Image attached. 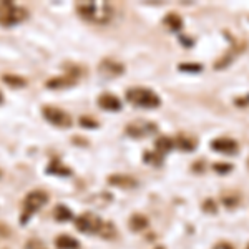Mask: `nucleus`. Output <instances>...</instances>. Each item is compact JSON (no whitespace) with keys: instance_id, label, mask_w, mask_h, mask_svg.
I'll return each mask as SVG.
<instances>
[{"instance_id":"obj_29","label":"nucleus","mask_w":249,"mask_h":249,"mask_svg":"<svg viewBox=\"0 0 249 249\" xmlns=\"http://www.w3.org/2000/svg\"><path fill=\"white\" fill-rule=\"evenodd\" d=\"M179 42H181V45H184V47H191L193 45L191 40L186 38V37H179Z\"/></svg>"},{"instance_id":"obj_7","label":"nucleus","mask_w":249,"mask_h":249,"mask_svg":"<svg viewBox=\"0 0 249 249\" xmlns=\"http://www.w3.org/2000/svg\"><path fill=\"white\" fill-rule=\"evenodd\" d=\"M211 148L214 151H218L221 155H228V156H232V155H238L239 151V144L231 138H226V136H221V138H216L211 142Z\"/></svg>"},{"instance_id":"obj_27","label":"nucleus","mask_w":249,"mask_h":249,"mask_svg":"<svg viewBox=\"0 0 249 249\" xmlns=\"http://www.w3.org/2000/svg\"><path fill=\"white\" fill-rule=\"evenodd\" d=\"M80 124H82L83 128H96L98 126V123H96L93 118H88V116H82V118H80Z\"/></svg>"},{"instance_id":"obj_8","label":"nucleus","mask_w":249,"mask_h":249,"mask_svg":"<svg viewBox=\"0 0 249 249\" xmlns=\"http://www.w3.org/2000/svg\"><path fill=\"white\" fill-rule=\"evenodd\" d=\"M153 131H156V126L153 123L143 122V120H138V122H133L131 124L126 126V133L133 138H143V136L151 135Z\"/></svg>"},{"instance_id":"obj_28","label":"nucleus","mask_w":249,"mask_h":249,"mask_svg":"<svg viewBox=\"0 0 249 249\" xmlns=\"http://www.w3.org/2000/svg\"><path fill=\"white\" fill-rule=\"evenodd\" d=\"M239 199L238 198H224V204L226 206H234V204H238Z\"/></svg>"},{"instance_id":"obj_12","label":"nucleus","mask_w":249,"mask_h":249,"mask_svg":"<svg viewBox=\"0 0 249 249\" xmlns=\"http://www.w3.org/2000/svg\"><path fill=\"white\" fill-rule=\"evenodd\" d=\"M75 77H57V78H50L47 82V88H53V90H60V88H68L71 85H75Z\"/></svg>"},{"instance_id":"obj_32","label":"nucleus","mask_w":249,"mask_h":249,"mask_svg":"<svg viewBox=\"0 0 249 249\" xmlns=\"http://www.w3.org/2000/svg\"><path fill=\"white\" fill-rule=\"evenodd\" d=\"M156 249H164L163 246H158V248H156Z\"/></svg>"},{"instance_id":"obj_4","label":"nucleus","mask_w":249,"mask_h":249,"mask_svg":"<svg viewBox=\"0 0 249 249\" xmlns=\"http://www.w3.org/2000/svg\"><path fill=\"white\" fill-rule=\"evenodd\" d=\"M27 17V12L22 7L14 5L9 0H2L0 2V23L3 25H15V23L22 22Z\"/></svg>"},{"instance_id":"obj_31","label":"nucleus","mask_w":249,"mask_h":249,"mask_svg":"<svg viewBox=\"0 0 249 249\" xmlns=\"http://www.w3.org/2000/svg\"><path fill=\"white\" fill-rule=\"evenodd\" d=\"M3 103V96H2V93H0V105Z\"/></svg>"},{"instance_id":"obj_30","label":"nucleus","mask_w":249,"mask_h":249,"mask_svg":"<svg viewBox=\"0 0 249 249\" xmlns=\"http://www.w3.org/2000/svg\"><path fill=\"white\" fill-rule=\"evenodd\" d=\"M214 249H232V246H230V244L221 243V244H218V246H214Z\"/></svg>"},{"instance_id":"obj_1","label":"nucleus","mask_w":249,"mask_h":249,"mask_svg":"<svg viewBox=\"0 0 249 249\" xmlns=\"http://www.w3.org/2000/svg\"><path fill=\"white\" fill-rule=\"evenodd\" d=\"M77 10L83 18L95 23H107L111 18V7L105 2H78Z\"/></svg>"},{"instance_id":"obj_5","label":"nucleus","mask_w":249,"mask_h":249,"mask_svg":"<svg viewBox=\"0 0 249 249\" xmlns=\"http://www.w3.org/2000/svg\"><path fill=\"white\" fill-rule=\"evenodd\" d=\"M42 113L45 116L47 122L55 124V126H58V128H70L71 126L70 115L65 113V111L60 110L57 107H43Z\"/></svg>"},{"instance_id":"obj_25","label":"nucleus","mask_w":249,"mask_h":249,"mask_svg":"<svg viewBox=\"0 0 249 249\" xmlns=\"http://www.w3.org/2000/svg\"><path fill=\"white\" fill-rule=\"evenodd\" d=\"M213 170L218 171L219 175H226V173H230L232 170V164H226V163H216L213 164Z\"/></svg>"},{"instance_id":"obj_18","label":"nucleus","mask_w":249,"mask_h":249,"mask_svg":"<svg viewBox=\"0 0 249 249\" xmlns=\"http://www.w3.org/2000/svg\"><path fill=\"white\" fill-rule=\"evenodd\" d=\"M47 171L53 173V175H57V176H70L71 175L70 168H67L65 164H62V161H58V160H55V161H52L48 164Z\"/></svg>"},{"instance_id":"obj_11","label":"nucleus","mask_w":249,"mask_h":249,"mask_svg":"<svg viewBox=\"0 0 249 249\" xmlns=\"http://www.w3.org/2000/svg\"><path fill=\"white\" fill-rule=\"evenodd\" d=\"M108 183L110 184H115V186H120V188H124V190H130V188H135L138 181L135 178L128 175H111L108 178Z\"/></svg>"},{"instance_id":"obj_23","label":"nucleus","mask_w":249,"mask_h":249,"mask_svg":"<svg viewBox=\"0 0 249 249\" xmlns=\"http://www.w3.org/2000/svg\"><path fill=\"white\" fill-rule=\"evenodd\" d=\"M100 234H102L103 238H107V239L113 238V236H115V228H113V224L108 223V224H105V226L102 224V228H100Z\"/></svg>"},{"instance_id":"obj_33","label":"nucleus","mask_w":249,"mask_h":249,"mask_svg":"<svg viewBox=\"0 0 249 249\" xmlns=\"http://www.w3.org/2000/svg\"><path fill=\"white\" fill-rule=\"evenodd\" d=\"M0 176H2V173H0Z\"/></svg>"},{"instance_id":"obj_19","label":"nucleus","mask_w":249,"mask_h":249,"mask_svg":"<svg viewBox=\"0 0 249 249\" xmlns=\"http://www.w3.org/2000/svg\"><path fill=\"white\" fill-rule=\"evenodd\" d=\"M2 80H3V83H5V85H9L12 88H23V87H27V80L23 78V77H18V75L7 73V75H3Z\"/></svg>"},{"instance_id":"obj_15","label":"nucleus","mask_w":249,"mask_h":249,"mask_svg":"<svg viewBox=\"0 0 249 249\" xmlns=\"http://www.w3.org/2000/svg\"><path fill=\"white\" fill-rule=\"evenodd\" d=\"M238 55H239V48L238 47H232L231 50L228 52V53H224L223 57H221L218 62H216V65H214L216 70H223V68H226L232 62V60L238 57Z\"/></svg>"},{"instance_id":"obj_3","label":"nucleus","mask_w":249,"mask_h":249,"mask_svg":"<svg viewBox=\"0 0 249 249\" xmlns=\"http://www.w3.org/2000/svg\"><path fill=\"white\" fill-rule=\"evenodd\" d=\"M47 201H48V196L45 191H40V190L32 191L25 198V201H23V213H22V218H20V223L25 224L35 211H38L40 208L45 206Z\"/></svg>"},{"instance_id":"obj_17","label":"nucleus","mask_w":249,"mask_h":249,"mask_svg":"<svg viewBox=\"0 0 249 249\" xmlns=\"http://www.w3.org/2000/svg\"><path fill=\"white\" fill-rule=\"evenodd\" d=\"M55 244H57L58 249H78L80 244L78 241L75 238H71V236H58L57 241H55Z\"/></svg>"},{"instance_id":"obj_34","label":"nucleus","mask_w":249,"mask_h":249,"mask_svg":"<svg viewBox=\"0 0 249 249\" xmlns=\"http://www.w3.org/2000/svg\"><path fill=\"white\" fill-rule=\"evenodd\" d=\"M248 249H249V246H248Z\"/></svg>"},{"instance_id":"obj_9","label":"nucleus","mask_w":249,"mask_h":249,"mask_svg":"<svg viewBox=\"0 0 249 249\" xmlns=\"http://www.w3.org/2000/svg\"><path fill=\"white\" fill-rule=\"evenodd\" d=\"M124 71V68L122 63L115 62V60H103L100 63V73L107 78H113V77H120Z\"/></svg>"},{"instance_id":"obj_13","label":"nucleus","mask_w":249,"mask_h":249,"mask_svg":"<svg viewBox=\"0 0 249 249\" xmlns=\"http://www.w3.org/2000/svg\"><path fill=\"white\" fill-rule=\"evenodd\" d=\"M173 146H175V142H173L171 138H168V136H160V138L155 142L156 153H158L160 156L170 153V151L173 150Z\"/></svg>"},{"instance_id":"obj_14","label":"nucleus","mask_w":249,"mask_h":249,"mask_svg":"<svg viewBox=\"0 0 249 249\" xmlns=\"http://www.w3.org/2000/svg\"><path fill=\"white\" fill-rule=\"evenodd\" d=\"M163 23H164V27H166L168 30H171V32H179L183 29V20L181 17H179L178 14H168L166 17H164L163 20Z\"/></svg>"},{"instance_id":"obj_22","label":"nucleus","mask_w":249,"mask_h":249,"mask_svg":"<svg viewBox=\"0 0 249 249\" xmlns=\"http://www.w3.org/2000/svg\"><path fill=\"white\" fill-rule=\"evenodd\" d=\"M179 70L181 71H190V73H199L203 70L201 63H179Z\"/></svg>"},{"instance_id":"obj_10","label":"nucleus","mask_w":249,"mask_h":249,"mask_svg":"<svg viewBox=\"0 0 249 249\" xmlns=\"http://www.w3.org/2000/svg\"><path fill=\"white\" fill-rule=\"evenodd\" d=\"M98 105H100V108H103V110H108V111H118V110H122V102H120V98H116V96L111 95V93L100 95Z\"/></svg>"},{"instance_id":"obj_16","label":"nucleus","mask_w":249,"mask_h":249,"mask_svg":"<svg viewBox=\"0 0 249 249\" xmlns=\"http://www.w3.org/2000/svg\"><path fill=\"white\" fill-rule=\"evenodd\" d=\"M175 144L183 151H193L196 148V140L188 135H179L178 138H176Z\"/></svg>"},{"instance_id":"obj_20","label":"nucleus","mask_w":249,"mask_h":249,"mask_svg":"<svg viewBox=\"0 0 249 249\" xmlns=\"http://www.w3.org/2000/svg\"><path fill=\"white\" fill-rule=\"evenodd\" d=\"M130 228L131 231H143L144 228H148V219L143 214H133L130 218Z\"/></svg>"},{"instance_id":"obj_26","label":"nucleus","mask_w":249,"mask_h":249,"mask_svg":"<svg viewBox=\"0 0 249 249\" xmlns=\"http://www.w3.org/2000/svg\"><path fill=\"white\" fill-rule=\"evenodd\" d=\"M203 210H204V213H208V214H216L218 208H216V203L213 201V199H206L203 204Z\"/></svg>"},{"instance_id":"obj_24","label":"nucleus","mask_w":249,"mask_h":249,"mask_svg":"<svg viewBox=\"0 0 249 249\" xmlns=\"http://www.w3.org/2000/svg\"><path fill=\"white\" fill-rule=\"evenodd\" d=\"M144 163H150V164H155V166H160L161 164V156L158 153H144Z\"/></svg>"},{"instance_id":"obj_21","label":"nucleus","mask_w":249,"mask_h":249,"mask_svg":"<svg viewBox=\"0 0 249 249\" xmlns=\"http://www.w3.org/2000/svg\"><path fill=\"white\" fill-rule=\"evenodd\" d=\"M71 218H73V214H71V211L67 206L55 208V219L57 221H70Z\"/></svg>"},{"instance_id":"obj_6","label":"nucleus","mask_w":249,"mask_h":249,"mask_svg":"<svg viewBox=\"0 0 249 249\" xmlns=\"http://www.w3.org/2000/svg\"><path fill=\"white\" fill-rule=\"evenodd\" d=\"M75 224H77V230L80 232L93 234V232H100L102 219H100L96 214H93V213H83V214L75 221Z\"/></svg>"},{"instance_id":"obj_2","label":"nucleus","mask_w":249,"mask_h":249,"mask_svg":"<svg viewBox=\"0 0 249 249\" xmlns=\"http://www.w3.org/2000/svg\"><path fill=\"white\" fill-rule=\"evenodd\" d=\"M126 100L131 103V105H136V107H142V108H158L161 105V100L160 96L155 93L153 90L150 88H143V87H135V88H130L126 91Z\"/></svg>"}]
</instances>
